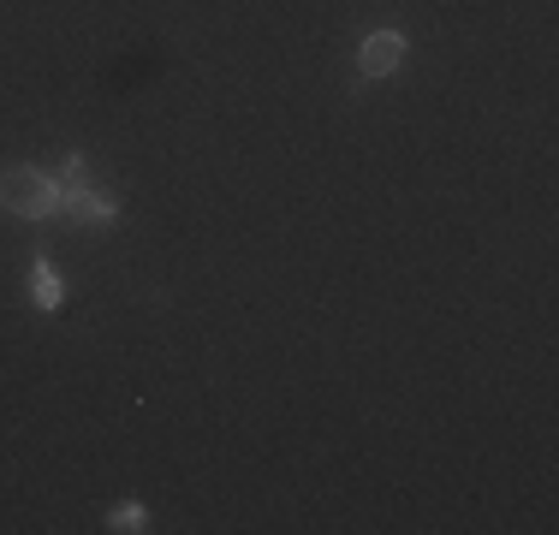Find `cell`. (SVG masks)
Masks as SVG:
<instances>
[{
  "mask_svg": "<svg viewBox=\"0 0 559 535\" xmlns=\"http://www.w3.org/2000/svg\"><path fill=\"white\" fill-rule=\"evenodd\" d=\"M55 214H60V221H78V226H114V221H119V203H114V197L96 191V185L84 179V155H66Z\"/></svg>",
  "mask_w": 559,
  "mask_h": 535,
  "instance_id": "cell-1",
  "label": "cell"
},
{
  "mask_svg": "<svg viewBox=\"0 0 559 535\" xmlns=\"http://www.w3.org/2000/svg\"><path fill=\"white\" fill-rule=\"evenodd\" d=\"M399 60H405V36L399 31H369L364 48H357V66H364L369 78H388Z\"/></svg>",
  "mask_w": 559,
  "mask_h": 535,
  "instance_id": "cell-3",
  "label": "cell"
},
{
  "mask_svg": "<svg viewBox=\"0 0 559 535\" xmlns=\"http://www.w3.org/2000/svg\"><path fill=\"white\" fill-rule=\"evenodd\" d=\"M31 298H36V310H60V298H66L60 268L48 262V257H36V262H31Z\"/></svg>",
  "mask_w": 559,
  "mask_h": 535,
  "instance_id": "cell-4",
  "label": "cell"
},
{
  "mask_svg": "<svg viewBox=\"0 0 559 535\" xmlns=\"http://www.w3.org/2000/svg\"><path fill=\"white\" fill-rule=\"evenodd\" d=\"M60 203V179L43 167H7L0 173V209L19 214V221H48Z\"/></svg>",
  "mask_w": 559,
  "mask_h": 535,
  "instance_id": "cell-2",
  "label": "cell"
},
{
  "mask_svg": "<svg viewBox=\"0 0 559 535\" xmlns=\"http://www.w3.org/2000/svg\"><path fill=\"white\" fill-rule=\"evenodd\" d=\"M108 530H119V535H131V530H150V512H143L138 500H131V506H114Z\"/></svg>",
  "mask_w": 559,
  "mask_h": 535,
  "instance_id": "cell-5",
  "label": "cell"
}]
</instances>
